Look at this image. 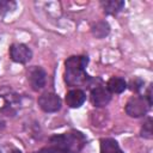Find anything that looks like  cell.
I'll list each match as a JSON object with an SVG mask.
<instances>
[{"label": "cell", "mask_w": 153, "mask_h": 153, "mask_svg": "<svg viewBox=\"0 0 153 153\" xmlns=\"http://www.w3.org/2000/svg\"><path fill=\"white\" fill-rule=\"evenodd\" d=\"M87 63L88 57L85 55H74L65 61V81L68 86L85 85L90 80V76L85 72Z\"/></svg>", "instance_id": "obj_1"}, {"label": "cell", "mask_w": 153, "mask_h": 153, "mask_svg": "<svg viewBox=\"0 0 153 153\" xmlns=\"http://www.w3.org/2000/svg\"><path fill=\"white\" fill-rule=\"evenodd\" d=\"M50 143L66 153H78L86 143V139L80 131H71L51 136Z\"/></svg>", "instance_id": "obj_2"}, {"label": "cell", "mask_w": 153, "mask_h": 153, "mask_svg": "<svg viewBox=\"0 0 153 153\" xmlns=\"http://www.w3.org/2000/svg\"><path fill=\"white\" fill-rule=\"evenodd\" d=\"M20 103L19 96L8 87H2L0 90V112L14 114Z\"/></svg>", "instance_id": "obj_3"}, {"label": "cell", "mask_w": 153, "mask_h": 153, "mask_svg": "<svg viewBox=\"0 0 153 153\" xmlns=\"http://www.w3.org/2000/svg\"><path fill=\"white\" fill-rule=\"evenodd\" d=\"M149 104L145 97L134 96L126 104V112L130 117H141L145 116L149 109Z\"/></svg>", "instance_id": "obj_4"}, {"label": "cell", "mask_w": 153, "mask_h": 153, "mask_svg": "<svg viewBox=\"0 0 153 153\" xmlns=\"http://www.w3.org/2000/svg\"><path fill=\"white\" fill-rule=\"evenodd\" d=\"M26 79L33 91H41L47 82V73L41 66H31L26 71Z\"/></svg>", "instance_id": "obj_5"}, {"label": "cell", "mask_w": 153, "mask_h": 153, "mask_svg": "<svg viewBox=\"0 0 153 153\" xmlns=\"http://www.w3.org/2000/svg\"><path fill=\"white\" fill-rule=\"evenodd\" d=\"M10 59L17 63H27L32 57L31 49L23 43H13L8 49Z\"/></svg>", "instance_id": "obj_6"}, {"label": "cell", "mask_w": 153, "mask_h": 153, "mask_svg": "<svg viewBox=\"0 0 153 153\" xmlns=\"http://www.w3.org/2000/svg\"><path fill=\"white\" fill-rule=\"evenodd\" d=\"M38 105L44 112H56L61 109V98L53 92H45L38 97Z\"/></svg>", "instance_id": "obj_7"}, {"label": "cell", "mask_w": 153, "mask_h": 153, "mask_svg": "<svg viewBox=\"0 0 153 153\" xmlns=\"http://www.w3.org/2000/svg\"><path fill=\"white\" fill-rule=\"evenodd\" d=\"M90 99H91V103L96 108H102V106H105L109 104V102L111 100V93L108 91L106 87L96 86L91 91Z\"/></svg>", "instance_id": "obj_8"}, {"label": "cell", "mask_w": 153, "mask_h": 153, "mask_svg": "<svg viewBox=\"0 0 153 153\" xmlns=\"http://www.w3.org/2000/svg\"><path fill=\"white\" fill-rule=\"evenodd\" d=\"M65 100H66V104L69 108L76 109V108H80L84 104V102L86 100V94L80 88H73V90L67 92V94L65 97Z\"/></svg>", "instance_id": "obj_9"}, {"label": "cell", "mask_w": 153, "mask_h": 153, "mask_svg": "<svg viewBox=\"0 0 153 153\" xmlns=\"http://www.w3.org/2000/svg\"><path fill=\"white\" fill-rule=\"evenodd\" d=\"M106 88L110 93H122L127 88V82L124 79L118 76H112L106 82Z\"/></svg>", "instance_id": "obj_10"}, {"label": "cell", "mask_w": 153, "mask_h": 153, "mask_svg": "<svg viewBox=\"0 0 153 153\" xmlns=\"http://www.w3.org/2000/svg\"><path fill=\"white\" fill-rule=\"evenodd\" d=\"M100 5L106 14H117L124 7V1H122V0H104V1H100Z\"/></svg>", "instance_id": "obj_11"}, {"label": "cell", "mask_w": 153, "mask_h": 153, "mask_svg": "<svg viewBox=\"0 0 153 153\" xmlns=\"http://www.w3.org/2000/svg\"><path fill=\"white\" fill-rule=\"evenodd\" d=\"M100 153H123L118 143L114 139H102L100 140Z\"/></svg>", "instance_id": "obj_12"}, {"label": "cell", "mask_w": 153, "mask_h": 153, "mask_svg": "<svg viewBox=\"0 0 153 153\" xmlns=\"http://www.w3.org/2000/svg\"><path fill=\"white\" fill-rule=\"evenodd\" d=\"M91 31L96 38H104L110 32V25L106 22H98L94 25H92Z\"/></svg>", "instance_id": "obj_13"}, {"label": "cell", "mask_w": 153, "mask_h": 153, "mask_svg": "<svg viewBox=\"0 0 153 153\" xmlns=\"http://www.w3.org/2000/svg\"><path fill=\"white\" fill-rule=\"evenodd\" d=\"M17 7V4L11 0H0V18L5 17L7 13L14 11Z\"/></svg>", "instance_id": "obj_14"}, {"label": "cell", "mask_w": 153, "mask_h": 153, "mask_svg": "<svg viewBox=\"0 0 153 153\" xmlns=\"http://www.w3.org/2000/svg\"><path fill=\"white\" fill-rule=\"evenodd\" d=\"M141 136L145 139H152L153 130H152V118H147L141 128Z\"/></svg>", "instance_id": "obj_15"}, {"label": "cell", "mask_w": 153, "mask_h": 153, "mask_svg": "<svg viewBox=\"0 0 153 153\" xmlns=\"http://www.w3.org/2000/svg\"><path fill=\"white\" fill-rule=\"evenodd\" d=\"M143 84H145V82H143L140 78H135V79H133V80L129 82V87H130V90H131V91L137 92V91H140V90L142 88Z\"/></svg>", "instance_id": "obj_16"}, {"label": "cell", "mask_w": 153, "mask_h": 153, "mask_svg": "<svg viewBox=\"0 0 153 153\" xmlns=\"http://www.w3.org/2000/svg\"><path fill=\"white\" fill-rule=\"evenodd\" d=\"M33 153H66V152H63V151H61V149H59V148L51 146V147L42 148V149H39V151H37V152H33Z\"/></svg>", "instance_id": "obj_17"}, {"label": "cell", "mask_w": 153, "mask_h": 153, "mask_svg": "<svg viewBox=\"0 0 153 153\" xmlns=\"http://www.w3.org/2000/svg\"><path fill=\"white\" fill-rule=\"evenodd\" d=\"M4 128H5V121H4V120L0 117V131H1Z\"/></svg>", "instance_id": "obj_18"}]
</instances>
